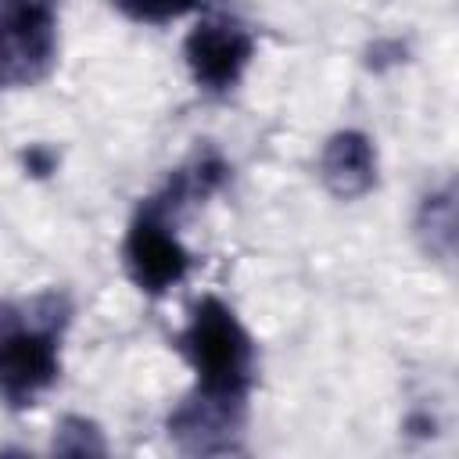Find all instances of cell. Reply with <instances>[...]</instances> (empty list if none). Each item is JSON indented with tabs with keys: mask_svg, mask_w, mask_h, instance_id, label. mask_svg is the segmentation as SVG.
<instances>
[{
	"mask_svg": "<svg viewBox=\"0 0 459 459\" xmlns=\"http://www.w3.org/2000/svg\"><path fill=\"white\" fill-rule=\"evenodd\" d=\"M212 0H111V7L136 25H169L183 14L204 11Z\"/></svg>",
	"mask_w": 459,
	"mask_h": 459,
	"instance_id": "9c48e42d",
	"label": "cell"
},
{
	"mask_svg": "<svg viewBox=\"0 0 459 459\" xmlns=\"http://www.w3.org/2000/svg\"><path fill=\"white\" fill-rule=\"evenodd\" d=\"M247 412L186 394L165 416V434L183 455H226L240 448Z\"/></svg>",
	"mask_w": 459,
	"mask_h": 459,
	"instance_id": "8992f818",
	"label": "cell"
},
{
	"mask_svg": "<svg viewBox=\"0 0 459 459\" xmlns=\"http://www.w3.org/2000/svg\"><path fill=\"white\" fill-rule=\"evenodd\" d=\"M412 230H416L420 247L430 258L452 262V255H455V186L452 183H445L437 190H427L420 197Z\"/></svg>",
	"mask_w": 459,
	"mask_h": 459,
	"instance_id": "ba28073f",
	"label": "cell"
},
{
	"mask_svg": "<svg viewBox=\"0 0 459 459\" xmlns=\"http://www.w3.org/2000/svg\"><path fill=\"white\" fill-rule=\"evenodd\" d=\"M319 183L337 201H359L377 186V143L362 129H337L323 140L316 158Z\"/></svg>",
	"mask_w": 459,
	"mask_h": 459,
	"instance_id": "52a82bcc",
	"label": "cell"
},
{
	"mask_svg": "<svg viewBox=\"0 0 459 459\" xmlns=\"http://www.w3.org/2000/svg\"><path fill=\"white\" fill-rule=\"evenodd\" d=\"M186 212L158 186L136 201L126 237H122V269L129 283L147 298H165L194 269V251L179 237V219Z\"/></svg>",
	"mask_w": 459,
	"mask_h": 459,
	"instance_id": "3957f363",
	"label": "cell"
},
{
	"mask_svg": "<svg viewBox=\"0 0 459 459\" xmlns=\"http://www.w3.org/2000/svg\"><path fill=\"white\" fill-rule=\"evenodd\" d=\"M61 0H0V90L43 82L57 65Z\"/></svg>",
	"mask_w": 459,
	"mask_h": 459,
	"instance_id": "277c9868",
	"label": "cell"
},
{
	"mask_svg": "<svg viewBox=\"0 0 459 459\" xmlns=\"http://www.w3.org/2000/svg\"><path fill=\"white\" fill-rule=\"evenodd\" d=\"M255 54V29L226 11H201V18L183 36V65L190 72V82L215 100L230 97L244 82Z\"/></svg>",
	"mask_w": 459,
	"mask_h": 459,
	"instance_id": "5b68a950",
	"label": "cell"
},
{
	"mask_svg": "<svg viewBox=\"0 0 459 459\" xmlns=\"http://www.w3.org/2000/svg\"><path fill=\"white\" fill-rule=\"evenodd\" d=\"M176 351L194 373V398L247 412L258 384V344L230 301L219 294L197 298L176 330Z\"/></svg>",
	"mask_w": 459,
	"mask_h": 459,
	"instance_id": "7a4b0ae2",
	"label": "cell"
},
{
	"mask_svg": "<svg viewBox=\"0 0 459 459\" xmlns=\"http://www.w3.org/2000/svg\"><path fill=\"white\" fill-rule=\"evenodd\" d=\"M72 326V298L57 287L29 298H0V402L32 409L61 380V351Z\"/></svg>",
	"mask_w": 459,
	"mask_h": 459,
	"instance_id": "6da1fadb",
	"label": "cell"
},
{
	"mask_svg": "<svg viewBox=\"0 0 459 459\" xmlns=\"http://www.w3.org/2000/svg\"><path fill=\"white\" fill-rule=\"evenodd\" d=\"M57 455H104L108 452V441H104V430L86 420V416H65L54 430V445H50Z\"/></svg>",
	"mask_w": 459,
	"mask_h": 459,
	"instance_id": "30bf717a",
	"label": "cell"
},
{
	"mask_svg": "<svg viewBox=\"0 0 459 459\" xmlns=\"http://www.w3.org/2000/svg\"><path fill=\"white\" fill-rule=\"evenodd\" d=\"M22 169H25V176L43 179V176L57 172V151L50 143H29L22 151Z\"/></svg>",
	"mask_w": 459,
	"mask_h": 459,
	"instance_id": "8fae6325",
	"label": "cell"
}]
</instances>
